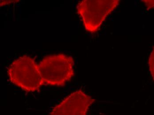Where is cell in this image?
<instances>
[{
    "instance_id": "4",
    "label": "cell",
    "mask_w": 154,
    "mask_h": 115,
    "mask_svg": "<svg viewBox=\"0 0 154 115\" xmlns=\"http://www.w3.org/2000/svg\"><path fill=\"white\" fill-rule=\"evenodd\" d=\"M95 101L82 91H76L54 106L49 115H86Z\"/></svg>"
},
{
    "instance_id": "6",
    "label": "cell",
    "mask_w": 154,
    "mask_h": 115,
    "mask_svg": "<svg viewBox=\"0 0 154 115\" xmlns=\"http://www.w3.org/2000/svg\"><path fill=\"white\" fill-rule=\"evenodd\" d=\"M143 3L144 4L145 7L146 9L149 10V9H152L154 8V0H145V1H143Z\"/></svg>"
},
{
    "instance_id": "1",
    "label": "cell",
    "mask_w": 154,
    "mask_h": 115,
    "mask_svg": "<svg viewBox=\"0 0 154 115\" xmlns=\"http://www.w3.org/2000/svg\"><path fill=\"white\" fill-rule=\"evenodd\" d=\"M74 60L70 56L63 54L45 57L38 67L44 85L63 86L74 75Z\"/></svg>"
},
{
    "instance_id": "2",
    "label": "cell",
    "mask_w": 154,
    "mask_h": 115,
    "mask_svg": "<svg viewBox=\"0 0 154 115\" xmlns=\"http://www.w3.org/2000/svg\"><path fill=\"white\" fill-rule=\"evenodd\" d=\"M8 75L10 82L28 92L38 90L44 85L38 64L29 56L20 57L13 61L8 68Z\"/></svg>"
},
{
    "instance_id": "3",
    "label": "cell",
    "mask_w": 154,
    "mask_h": 115,
    "mask_svg": "<svg viewBox=\"0 0 154 115\" xmlns=\"http://www.w3.org/2000/svg\"><path fill=\"white\" fill-rule=\"evenodd\" d=\"M120 3L119 0H83L78 4L77 12L86 30L95 32Z\"/></svg>"
},
{
    "instance_id": "5",
    "label": "cell",
    "mask_w": 154,
    "mask_h": 115,
    "mask_svg": "<svg viewBox=\"0 0 154 115\" xmlns=\"http://www.w3.org/2000/svg\"><path fill=\"white\" fill-rule=\"evenodd\" d=\"M148 66L152 77L154 81V47L150 53L148 60Z\"/></svg>"
}]
</instances>
